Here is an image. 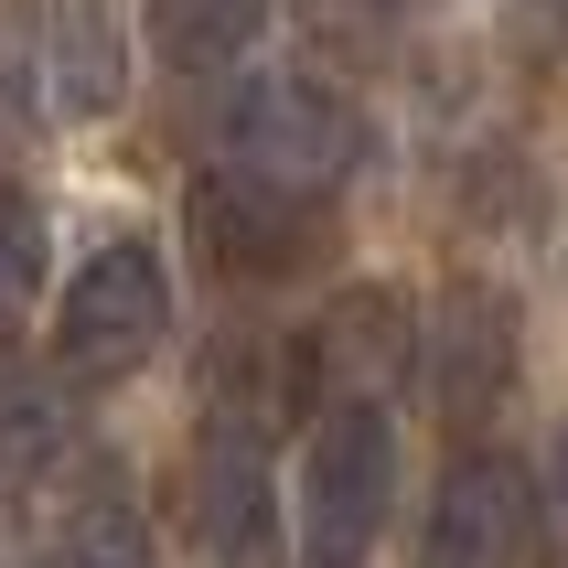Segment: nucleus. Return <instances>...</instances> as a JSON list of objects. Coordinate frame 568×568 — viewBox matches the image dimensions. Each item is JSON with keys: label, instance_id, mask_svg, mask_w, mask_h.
Instances as JSON below:
<instances>
[{"label": "nucleus", "instance_id": "obj_1", "mask_svg": "<svg viewBox=\"0 0 568 568\" xmlns=\"http://www.w3.org/2000/svg\"><path fill=\"white\" fill-rule=\"evenodd\" d=\"M397 515V429L386 397H333L301 440V483H290V547L301 568H365Z\"/></svg>", "mask_w": 568, "mask_h": 568}, {"label": "nucleus", "instance_id": "obj_2", "mask_svg": "<svg viewBox=\"0 0 568 568\" xmlns=\"http://www.w3.org/2000/svg\"><path fill=\"white\" fill-rule=\"evenodd\" d=\"M215 161L257 172V183H290V193H344L354 161H365V119L322 75H247L215 108Z\"/></svg>", "mask_w": 568, "mask_h": 568}, {"label": "nucleus", "instance_id": "obj_3", "mask_svg": "<svg viewBox=\"0 0 568 568\" xmlns=\"http://www.w3.org/2000/svg\"><path fill=\"white\" fill-rule=\"evenodd\" d=\"M161 322H172V268H161L151 236H97L75 257V280L54 290V365L64 376H140L161 344Z\"/></svg>", "mask_w": 568, "mask_h": 568}, {"label": "nucleus", "instance_id": "obj_4", "mask_svg": "<svg viewBox=\"0 0 568 568\" xmlns=\"http://www.w3.org/2000/svg\"><path fill=\"white\" fill-rule=\"evenodd\" d=\"M183 225H193V257L215 280L268 290V280H301L333 247V193H290V183H257V172H204Z\"/></svg>", "mask_w": 568, "mask_h": 568}, {"label": "nucleus", "instance_id": "obj_5", "mask_svg": "<svg viewBox=\"0 0 568 568\" xmlns=\"http://www.w3.org/2000/svg\"><path fill=\"white\" fill-rule=\"evenodd\" d=\"M547 483L505 450H462L429 494V537L418 568H547Z\"/></svg>", "mask_w": 568, "mask_h": 568}, {"label": "nucleus", "instance_id": "obj_6", "mask_svg": "<svg viewBox=\"0 0 568 568\" xmlns=\"http://www.w3.org/2000/svg\"><path fill=\"white\" fill-rule=\"evenodd\" d=\"M183 526L204 568H280V483H268V429L204 418L183 473Z\"/></svg>", "mask_w": 568, "mask_h": 568}, {"label": "nucleus", "instance_id": "obj_7", "mask_svg": "<svg viewBox=\"0 0 568 568\" xmlns=\"http://www.w3.org/2000/svg\"><path fill=\"white\" fill-rule=\"evenodd\" d=\"M22 568H151V515H140V483L119 473V450H75L54 505L32 494Z\"/></svg>", "mask_w": 568, "mask_h": 568}, {"label": "nucleus", "instance_id": "obj_8", "mask_svg": "<svg viewBox=\"0 0 568 568\" xmlns=\"http://www.w3.org/2000/svg\"><path fill=\"white\" fill-rule=\"evenodd\" d=\"M418 376H429V408L483 429V418L515 397V301L494 280H450L429 301V354H418Z\"/></svg>", "mask_w": 568, "mask_h": 568}, {"label": "nucleus", "instance_id": "obj_9", "mask_svg": "<svg viewBox=\"0 0 568 568\" xmlns=\"http://www.w3.org/2000/svg\"><path fill=\"white\" fill-rule=\"evenodd\" d=\"M22 75L43 87L54 119H108V108L129 97L119 0H32V22H22Z\"/></svg>", "mask_w": 568, "mask_h": 568}, {"label": "nucleus", "instance_id": "obj_10", "mask_svg": "<svg viewBox=\"0 0 568 568\" xmlns=\"http://www.w3.org/2000/svg\"><path fill=\"white\" fill-rule=\"evenodd\" d=\"M418 354H429V322L397 301V290H344L333 312L312 322V376H322V408L333 397H397L418 376Z\"/></svg>", "mask_w": 568, "mask_h": 568}, {"label": "nucleus", "instance_id": "obj_11", "mask_svg": "<svg viewBox=\"0 0 568 568\" xmlns=\"http://www.w3.org/2000/svg\"><path fill=\"white\" fill-rule=\"evenodd\" d=\"M312 397H322L312 333H301V344H290V333H225V344L204 354V418H225V429H290Z\"/></svg>", "mask_w": 568, "mask_h": 568}, {"label": "nucleus", "instance_id": "obj_12", "mask_svg": "<svg viewBox=\"0 0 568 568\" xmlns=\"http://www.w3.org/2000/svg\"><path fill=\"white\" fill-rule=\"evenodd\" d=\"M140 32L172 75H225V64L257 54L268 32V0H140Z\"/></svg>", "mask_w": 568, "mask_h": 568}, {"label": "nucleus", "instance_id": "obj_13", "mask_svg": "<svg viewBox=\"0 0 568 568\" xmlns=\"http://www.w3.org/2000/svg\"><path fill=\"white\" fill-rule=\"evenodd\" d=\"M64 462H75V450H64V408H54V386L22 376V386H11V494L32 505V494L64 473Z\"/></svg>", "mask_w": 568, "mask_h": 568}, {"label": "nucleus", "instance_id": "obj_14", "mask_svg": "<svg viewBox=\"0 0 568 568\" xmlns=\"http://www.w3.org/2000/svg\"><path fill=\"white\" fill-rule=\"evenodd\" d=\"M494 32H505L526 64H558L568 54V0H494Z\"/></svg>", "mask_w": 568, "mask_h": 568}, {"label": "nucleus", "instance_id": "obj_15", "mask_svg": "<svg viewBox=\"0 0 568 568\" xmlns=\"http://www.w3.org/2000/svg\"><path fill=\"white\" fill-rule=\"evenodd\" d=\"M11 280H43V215H32V204H22V225H11Z\"/></svg>", "mask_w": 568, "mask_h": 568}, {"label": "nucleus", "instance_id": "obj_16", "mask_svg": "<svg viewBox=\"0 0 568 568\" xmlns=\"http://www.w3.org/2000/svg\"><path fill=\"white\" fill-rule=\"evenodd\" d=\"M547 515H558V537H568V429H558V450H547Z\"/></svg>", "mask_w": 568, "mask_h": 568}]
</instances>
